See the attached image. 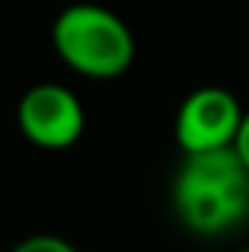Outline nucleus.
<instances>
[{
    "label": "nucleus",
    "mask_w": 249,
    "mask_h": 252,
    "mask_svg": "<svg viewBox=\"0 0 249 252\" xmlns=\"http://www.w3.org/2000/svg\"><path fill=\"white\" fill-rule=\"evenodd\" d=\"M173 208L186 230L224 236L249 217V169L237 147L182 154L173 179Z\"/></svg>",
    "instance_id": "obj_1"
},
{
    "label": "nucleus",
    "mask_w": 249,
    "mask_h": 252,
    "mask_svg": "<svg viewBox=\"0 0 249 252\" xmlns=\"http://www.w3.org/2000/svg\"><path fill=\"white\" fill-rule=\"evenodd\" d=\"M233 147H237L240 160H243L246 169H249V112L243 115V125H240V131H237V141H233Z\"/></svg>",
    "instance_id": "obj_6"
},
{
    "label": "nucleus",
    "mask_w": 249,
    "mask_h": 252,
    "mask_svg": "<svg viewBox=\"0 0 249 252\" xmlns=\"http://www.w3.org/2000/svg\"><path fill=\"white\" fill-rule=\"evenodd\" d=\"M10 252H77L67 240L51 233H38V236H26L23 243H16Z\"/></svg>",
    "instance_id": "obj_5"
},
{
    "label": "nucleus",
    "mask_w": 249,
    "mask_h": 252,
    "mask_svg": "<svg viewBox=\"0 0 249 252\" xmlns=\"http://www.w3.org/2000/svg\"><path fill=\"white\" fill-rule=\"evenodd\" d=\"M55 55L87 80H115L134 64V35L119 13L96 3H74L51 26Z\"/></svg>",
    "instance_id": "obj_2"
},
{
    "label": "nucleus",
    "mask_w": 249,
    "mask_h": 252,
    "mask_svg": "<svg viewBox=\"0 0 249 252\" xmlns=\"http://www.w3.org/2000/svg\"><path fill=\"white\" fill-rule=\"evenodd\" d=\"M16 125L29 144L42 150H67L83 137L87 112L74 90L61 83H35L19 96Z\"/></svg>",
    "instance_id": "obj_3"
},
{
    "label": "nucleus",
    "mask_w": 249,
    "mask_h": 252,
    "mask_svg": "<svg viewBox=\"0 0 249 252\" xmlns=\"http://www.w3.org/2000/svg\"><path fill=\"white\" fill-rule=\"evenodd\" d=\"M246 109L224 86H201L182 99L173 122V134L182 154L233 147Z\"/></svg>",
    "instance_id": "obj_4"
},
{
    "label": "nucleus",
    "mask_w": 249,
    "mask_h": 252,
    "mask_svg": "<svg viewBox=\"0 0 249 252\" xmlns=\"http://www.w3.org/2000/svg\"><path fill=\"white\" fill-rule=\"evenodd\" d=\"M233 252H249V249H233Z\"/></svg>",
    "instance_id": "obj_7"
}]
</instances>
